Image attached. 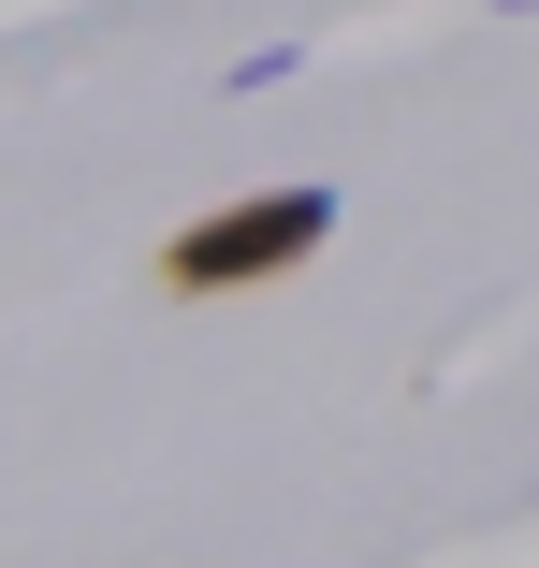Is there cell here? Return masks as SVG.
<instances>
[{
	"label": "cell",
	"mask_w": 539,
	"mask_h": 568,
	"mask_svg": "<svg viewBox=\"0 0 539 568\" xmlns=\"http://www.w3.org/2000/svg\"><path fill=\"white\" fill-rule=\"evenodd\" d=\"M321 248H336V190H248V204H204L190 234H161L146 277L175 306H204V292H263V277H292Z\"/></svg>",
	"instance_id": "cell-1"
}]
</instances>
